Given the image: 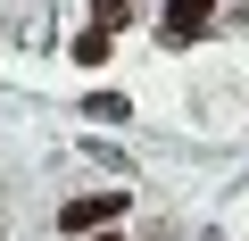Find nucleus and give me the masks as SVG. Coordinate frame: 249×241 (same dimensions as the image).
<instances>
[{"mask_svg": "<svg viewBox=\"0 0 249 241\" xmlns=\"http://www.w3.org/2000/svg\"><path fill=\"white\" fill-rule=\"evenodd\" d=\"M116 216H124V191H100V200L83 191V200H67V208H58V224H67V233H91V224H116Z\"/></svg>", "mask_w": 249, "mask_h": 241, "instance_id": "1", "label": "nucleus"}, {"mask_svg": "<svg viewBox=\"0 0 249 241\" xmlns=\"http://www.w3.org/2000/svg\"><path fill=\"white\" fill-rule=\"evenodd\" d=\"M208 25H216V0H166V25H158V34H166V42H199Z\"/></svg>", "mask_w": 249, "mask_h": 241, "instance_id": "2", "label": "nucleus"}, {"mask_svg": "<svg viewBox=\"0 0 249 241\" xmlns=\"http://www.w3.org/2000/svg\"><path fill=\"white\" fill-rule=\"evenodd\" d=\"M124 17H133V9H124V0H100V9H91V34H116Z\"/></svg>", "mask_w": 249, "mask_h": 241, "instance_id": "3", "label": "nucleus"}, {"mask_svg": "<svg viewBox=\"0 0 249 241\" xmlns=\"http://www.w3.org/2000/svg\"><path fill=\"white\" fill-rule=\"evenodd\" d=\"M91 241H124V233H108V224H91Z\"/></svg>", "mask_w": 249, "mask_h": 241, "instance_id": "4", "label": "nucleus"}]
</instances>
